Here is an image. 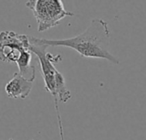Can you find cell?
Returning a JSON list of instances; mask_svg holds the SVG:
<instances>
[{"mask_svg": "<svg viewBox=\"0 0 146 140\" xmlns=\"http://www.w3.org/2000/svg\"><path fill=\"white\" fill-rule=\"evenodd\" d=\"M111 32L109 24L103 19H93L90 26L80 34L64 39H46L28 36L30 44L36 45L63 46L74 50L82 57L98 58L115 65L120 60L109 50Z\"/></svg>", "mask_w": 146, "mask_h": 140, "instance_id": "cell-1", "label": "cell"}, {"mask_svg": "<svg viewBox=\"0 0 146 140\" xmlns=\"http://www.w3.org/2000/svg\"><path fill=\"white\" fill-rule=\"evenodd\" d=\"M46 49V45H36L32 44H30L29 47L30 51L38 58L40 71L44 82V89L54 98L61 133V139L64 140L61 115L59 114L58 109V100L63 104H66L71 99L72 95L66 86V82L63 75L56 69L55 66V64L62 61V56L53 55L48 52Z\"/></svg>", "mask_w": 146, "mask_h": 140, "instance_id": "cell-2", "label": "cell"}, {"mask_svg": "<svg viewBox=\"0 0 146 140\" xmlns=\"http://www.w3.org/2000/svg\"><path fill=\"white\" fill-rule=\"evenodd\" d=\"M26 6L32 10L38 31L41 33L57 26L64 18L74 15L73 12L65 9L61 0H29Z\"/></svg>", "mask_w": 146, "mask_h": 140, "instance_id": "cell-3", "label": "cell"}, {"mask_svg": "<svg viewBox=\"0 0 146 140\" xmlns=\"http://www.w3.org/2000/svg\"><path fill=\"white\" fill-rule=\"evenodd\" d=\"M29 37L13 31L0 33V61L12 63L18 61L21 54L29 50Z\"/></svg>", "mask_w": 146, "mask_h": 140, "instance_id": "cell-4", "label": "cell"}, {"mask_svg": "<svg viewBox=\"0 0 146 140\" xmlns=\"http://www.w3.org/2000/svg\"><path fill=\"white\" fill-rule=\"evenodd\" d=\"M33 82L24 78L19 73H15L13 78L5 86V92L10 98L25 99L29 96Z\"/></svg>", "mask_w": 146, "mask_h": 140, "instance_id": "cell-5", "label": "cell"}, {"mask_svg": "<svg viewBox=\"0 0 146 140\" xmlns=\"http://www.w3.org/2000/svg\"><path fill=\"white\" fill-rule=\"evenodd\" d=\"M32 140H33V139H32Z\"/></svg>", "mask_w": 146, "mask_h": 140, "instance_id": "cell-6", "label": "cell"}]
</instances>
